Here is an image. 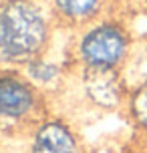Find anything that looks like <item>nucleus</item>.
Listing matches in <instances>:
<instances>
[{"instance_id":"obj_1","label":"nucleus","mask_w":147,"mask_h":153,"mask_svg":"<svg viewBox=\"0 0 147 153\" xmlns=\"http://www.w3.org/2000/svg\"><path fill=\"white\" fill-rule=\"evenodd\" d=\"M48 40L42 10L30 2L12 0L0 6V62H32Z\"/></svg>"},{"instance_id":"obj_2","label":"nucleus","mask_w":147,"mask_h":153,"mask_svg":"<svg viewBox=\"0 0 147 153\" xmlns=\"http://www.w3.org/2000/svg\"><path fill=\"white\" fill-rule=\"evenodd\" d=\"M129 53V34L115 22H103L93 26L81 38L79 54L85 67L117 69Z\"/></svg>"},{"instance_id":"obj_3","label":"nucleus","mask_w":147,"mask_h":153,"mask_svg":"<svg viewBox=\"0 0 147 153\" xmlns=\"http://www.w3.org/2000/svg\"><path fill=\"white\" fill-rule=\"evenodd\" d=\"M83 87L89 101L101 109H115L123 103L125 87L117 69H99L85 67Z\"/></svg>"},{"instance_id":"obj_4","label":"nucleus","mask_w":147,"mask_h":153,"mask_svg":"<svg viewBox=\"0 0 147 153\" xmlns=\"http://www.w3.org/2000/svg\"><path fill=\"white\" fill-rule=\"evenodd\" d=\"M36 105V95L28 81L12 73H0V119L18 121L28 117Z\"/></svg>"},{"instance_id":"obj_5","label":"nucleus","mask_w":147,"mask_h":153,"mask_svg":"<svg viewBox=\"0 0 147 153\" xmlns=\"http://www.w3.org/2000/svg\"><path fill=\"white\" fill-rule=\"evenodd\" d=\"M30 153H81V145L62 121H45L32 133Z\"/></svg>"},{"instance_id":"obj_6","label":"nucleus","mask_w":147,"mask_h":153,"mask_svg":"<svg viewBox=\"0 0 147 153\" xmlns=\"http://www.w3.org/2000/svg\"><path fill=\"white\" fill-rule=\"evenodd\" d=\"M127 107H129V115H131L133 123L141 131L147 133V79L141 81L131 91L129 101H127Z\"/></svg>"},{"instance_id":"obj_7","label":"nucleus","mask_w":147,"mask_h":153,"mask_svg":"<svg viewBox=\"0 0 147 153\" xmlns=\"http://www.w3.org/2000/svg\"><path fill=\"white\" fill-rule=\"evenodd\" d=\"M54 4L61 10V14L79 20V18H89L93 14L99 6V0H54Z\"/></svg>"},{"instance_id":"obj_8","label":"nucleus","mask_w":147,"mask_h":153,"mask_svg":"<svg viewBox=\"0 0 147 153\" xmlns=\"http://www.w3.org/2000/svg\"><path fill=\"white\" fill-rule=\"evenodd\" d=\"M28 73L30 76L36 81V83H48L59 76V69L48 65V62H42V61H32L28 62Z\"/></svg>"},{"instance_id":"obj_9","label":"nucleus","mask_w":147,"mask_h":153,"mask_svg":"<svg viewBox=\"0 0 147 153\" xmlns=\"http://www.w3.org/2000/svg\"><path fill=\"white\" fill-rule=\"evenodd\" d=\"M145 2H147V0H145Z\"/></svg>"}]
</instances>
